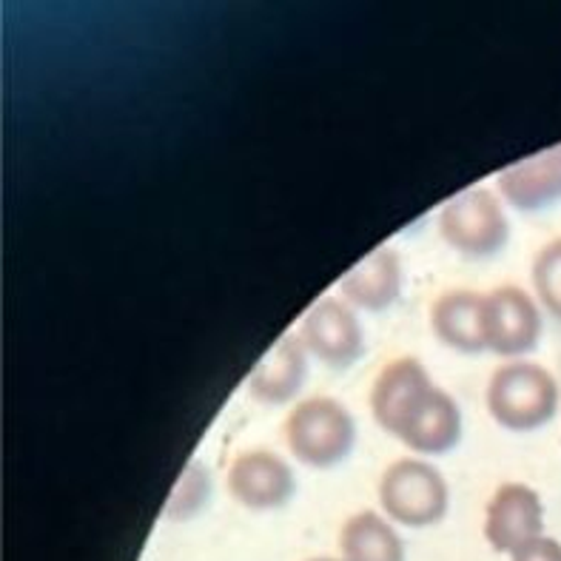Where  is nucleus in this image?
<instances>
[{"label": "nucleus", "instance_id": "obj_1", "mask_svg": "<svg viewBox=\"0 0 561 561\" xmlns=\"http://www.w3.org/2000/svg\"><path fill=\"white\" fill-rule=\"evenodd\" d=\"M370 411L382 431L416 454H448L462 436V411L436 388L420 359L402 356L379 370Z\"/></svg>", "mask_w": 561, "mask_h": 561}, {"label": "nucleus", "instance_id": "obj_2", "mask_svg": "<svg viewBox=\"0 0 561 561\" xmlns=\"http://www.w3.org/2000/svg\"><path fill=\"white\" fill-rule=\"evenodd\" d=\"M559 408L553 374L534 363H507L488 385V411L507 431H536L548 425Z\"/></svg>", "mask_w": 561, "mask_h": 561}, {"label": "nucleus", "instance_id": "obj_3", "mask_svg": "<svg viewBox=\"0 0 561 561\" xmlns=\"http://www.w3.org/2000/svg\"><path fill=\"white\" fill-rule=\"evenodd\" d=\"M285 442L299 462L311 468H334L354 448V416L331 397L306 399L285 420Z\"/></svg>", "mask_w": 561, "mask_h": 561}, {"label": "nucleus", "instance_id": "obj_4", "mask_svg": "<svg viewBox=\"0 0 561 561\" xmlns=\"http://www.w3.org/2000/svg\"><path fill=\"white\" fill-rule=\"evenodd\" d=\"M379 505L385 516L405 527H427L445 519L450 505L448 482L434 465L399 459L379 479Z\"/></svg>", "mask_w": 561, "mask_h": 561}, {"label": "nucleus", "instance_id": "obj_5", "mask_svg": "<svg viewBox=\"0 0 561 561\" xmlns=\"http://www.w3.org/2000/svg\"><path fill=\"white\" fill-rule=\"evenodd\" d=\"M442 240L465 256H491L505 249L511 226L505 208L488 188H468L445 203L439 214Z\"/></svg>", "mask_w": 561, "mask_h": 561}, {"label": "nucleus", "instance_id": "obj_6", "mask_svg": "<svg viewBox=\"0 0 561 561\" xmlns=\"http://www.w3.org/2000/svg\"><path fill=\"white\" fill-rule=\"evenodd\" d=\"M299 340L308 354H313L322 365L334 370H345L365 354L363 322L356 320L342 299L325 297L306 313Z\"/></svg>", "mask_w": 561, "mask_h": 561}, {"label": "nucleus", "instance_id": "obj_7", "mask_svg": "<svg viewBox=\"0 0 561 561\" xmlns=\"http://www.w3.org/2000/svg\"><path fill=\"white\" fill-rule=\"evenodd\" d=\"M541 313L534 297L516 285H502L484 297V340L499 356H522L539 345Z\"/></svg>", "mask_w": 561, "mask_h": 561}, {"label": "nucleus", "instance_id": "obj_8", "mask_svg": "<svg viewBox=\"0 0 561 561\" xmlns=\"http://www.w3.org/2000/svg\"><path fill=\"white\" fill-rule=\"evenodd\" d=\"M228 493L251 511H277L297 493V477L283 456L245 450L228 468Z\"/></svg>", "mask_w": 561, "mask_h": 561}, {"label": "nucleus", "instance_id": "obj_9", "mask_svg": "<svg viewBox=\"0 0 561 561\" xmlns=\"http://www.w3.org/2000/svg\"><path fill=\"white\" fill-rule=\"evenodd\" d=\"M545 505L539 493L527 484H502L488 502L484 513V539L496 553H516L522 545L541 536Z\"/></svg>", "mask_w": 561, "mask_h": 561}, {"label": "nucleus", "instance_id": "obj_10", "mask_svg": "<svg viewBox=\"0 0 561 561\" xmlns=\"http://www.w3.org/2000/svg\"><path fill=\"white\" fill-rule=\"evenodd\" d=\"M499 192L519 211H539L561 199V146L507 165L499 174Z\"/></svg>", "mask_w": 561, "mask_h": 561}, {"label": "nucleus", "instance_id": "obj_11", "mask_svg": "<svg viewBox=\"0 0 561 561\" xmlns=\"http://www.w3.org/2000/svg\"><path fill=\"white\" fill-rule=\"evenodd\" d=\"M306 345L299 336L288 334L251 370L249 393L263 405H285L299 393V388L306 382Z\"/></svg>", "mask_w": 561, "mask_h": 561}, {"label": "nucleus", "instance_id": "obj_12", "mask_svg": "<svg viewBox=\"0 0 561 561\" xmlns=\"http://www.w3.org/2000/svg\"><path fill=\"white\" fill-rule=\"evenodd\" d=\"M340 291L351 306L363 308V311L391 308L402 294V263H399L397 251L385 249V245L370 251L342 277Z\"/></svg>", "mask_w": 561, "mask_h": 561}, {"label": "nucleus", "instance_id": "obj_13", "mask_svg": "<svg viewBox=\"0 0 561 561\" xmlns=\"http://www.w3.org/2000/svg\"><path fill=\"white\" fill-rule=\"evenodd\" d=\"M431 328L448 348L479 354L488 348L484 340V297L473 291L442 294L431 308Z\"/></svg>", "mask_w": 561, "mask_h": 561}, {"label": "nucleus", "instance_id": "obj_14", "mask_svg": "<svg viewBox=\"0 0 561 561\" xmlns=\"http://www.w3.org/2000/svg\"><path fill=\"white\" fill-rule=\"evenodd\" d=\"M342 561H405V545L379 513L363 511L342 525Z\"/></svg>", "mask_w": 561, "mask_h": 561}, {"label": "nucleus", "instance_id": "obj_15", "mask_svg": "<svg viewBox=\"0 0 561 561\" xmlns=\"http://www.w3.org/2000/svg\"><path fill=\"white\" fill-rule=\"evenodd\" d=\"M211 496V470L203 462H188L180 473L169 502H165V516L178 522H188L206 507Z\"/></svg>", "mask_w": 561, "mask_h": 561}, {"label": "nucleus", "instance_id": "obj_16", "mask_svg": "<svg viewBox=\"0 0 561 561\" xmlns=\"http://www.w3.org/2000/svg\"><path fill=\"white\" fill-rule=\"evenodd\" d=\"M534 285L545 311L561 320V237L548 242L534 260Z\"/></svg>", "mask_w": 561, "mask_h": 561}, {"label": "nucleus", "instance_id": "obj_17", "mask_svg": "<svg viewBox=\"0 0 561 561\" xmlns=\"http://www.w3.org/2000/svg\"><path fill=\"white\" fill-rule=\"evenodd\" d=\"M513 561H561V545L550 536H539V539L522 545Z\"/></svg>", "mask_w": 561, "mask_h": 561}, {"label": "nucleus", "instance_id": "obj_18", "mask_svg": "<svg viewBox=\"0 0 561 561\" xmlns=\"http://www.w3.org/2000/svg\"><path fill=\"white\" fill-rule=\"evenodd\" d=\"M311 561H336V559H311Z\"/></svg>", "mask_w": 561, "mask_h": 561}]
</instances>
